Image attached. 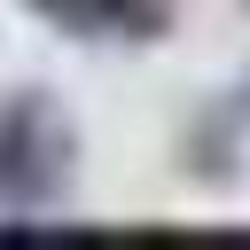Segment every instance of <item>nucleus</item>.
<instances>
[{"instance_id": "1", "label": "nucleus", "mask_w": 250, "mask_h": 250, "mask_svg": "<svg viewBox=\"0 0 250 250\" xmlns=\"http://www.w3.org/2000/svg\"><path fill=\"white\" fill-rule=\"evenodd\" d=\"M78 164V125L47 102V94H16L0 109V203L8 211H39L70 188Z\"/></svg>"}, {"instance_id": "2", "label": "nucleus", "mask_w": 250, "mask_h": 250, "mask_svg": "<svg viewBox=\"0 0 250 250\" xmlns=\"http://www.w3.org/2000/svg\"><path fill=\"white\" fill-rule=\"evenodd\" d=\"M23 8L70 39H164L180 16V0H23Z\"/></svg>"}]
</instances>
